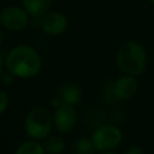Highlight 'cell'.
Masks as SVG:
<instances>
[{
    "label": "cell",
    "mask_w": 154,
    "mask_h": 154,
    "mask_svg": "<svg viewBox=\"0 0 154 154\" xmlns=\"http://www.w3.org/2000/svg\"><path fill=\"white\" fill-rule=\"evenodd\" d=\"M5 69L17 78L29 79L37 76L42 69L40 53L29 45H18L8 51L5 57Z\"/></svg>",
    "instance_id": "1"
},
{
    "label": "cell",
    "mask_w": 154,
    "mask_h": 154,
    "mask_svg": "<svg viewBox=\"0 0 154 154\" xmlns=\"http://www.w3.org/2000/svg\"><path fill=\"white\" fill-rule=\"evenodd\" d=\"M150 2H152V4H153V5H154V0H150Z\"/></svg>",
    "instance_id": "21"
},
{
    "label": "cell",
    "mask_w": 154,
    "mask_h": 154,
    "mask_svg": "<svg viewBox=\"0 0 154 154\" xmlns=\"http://www.w3.org/2000/svg\"><path fill=\"white\" fill-rule=\"evenodd\" d=\"M100 154H118V153H116L113 150H106V152H100Z\"/></svg>",
    "instance_id": "19"
},
{
    "label": "cell",
    "mask_w": 154,
    "mask_h": 154,
    "mask_svg": "<svg viewBox=\"0 0 154 154\" xmlns=\"http://www.w3.org/2000/svg\"><path fill=\"white\" fill-rule=\"evenodd\" d=\"M53 128V114L45 107L37 106L31 108L24 118V131L31 140H45L51 135Z\"/></svg>",
    "instance_id": "3"
},
{
    "label": "cell",
    "mask_w": 154,
    "mask_h": 154,
    "mask_svg": "<svg viewBox=\"0 0 154 154\" xmlns=\"http://www.w3.org/2000/svg\"><path fill=\"white\" fill-rule=\"evenodd\" d=\"M52 0H22V6L34 18H41L51 8Z\"/></svg>",
    "instance_id": "10"
},
{
    "label": "cell",
    "mask_w": 154,
    "mask_h": 154,
    "mask_svg": "<svg viewBox=\"0 0 154 154\" xmlns=\"http://www.w3.org/2000/svg\"><path fill=\"white\" fill-rule=\"evenodd\" d=\"M147 52L142 43L130 40L124 42L117 51L116 63L124 75L138 76L147 67Z\"/></svg>",
    "instance_id": "2"
},
{
    "label": "cell",
    "mask_w": 154,
    "mask_h": 154,
    "mask_svg": "<svg viewBox=\"0 0 154 154\" xmlns=\"http://www.w3.org/2000/svg\"><path fill=\"white\" fill-rule=\"evenodd\" d=\"M43 149L46 154H61L66 147V142L63 136L59 135H48L43 140Z\"/></svg>",
    "instance_id": "11"
},
{
    "label": "cell",
    "mask_w": 154,
    "mask_h": 154,
    "mask_svg": "<svg viewBox=\"0 0 154 154\" xmlns=\"http://www.w3.org/2000/svg\"><path fill=\"white\" fill-rule=\"evenodd\" d=\"M16 78H17V77H16L10 70L4 69V71H2V73H1V76H0V82H1V84H4V85H11V84L14 82Z\"/></svg>",
    "instance_id": "14"
},
{
    "label": "cell",
    "mask_w": 154,
    "mask_h": 154,
    "mask_svg": "<svg viewBox=\"0 0 154 154\" xmlns=\"http://www.w3.org/2000/svg\"><path fill=\"white\" fill-rule=\"evenodd\" d=\"M14 154H46V152L43 149L42 143H40L36 140L30 138L28 141L22 142L17 147Z\"/></svg>",
    "instance_id": "12"
},
{
    "label": "cell",
    "mask_w": 154,
    "mask_h": 154,
    "mask_svg": "<svg viewBox=\"0 0 154 154\" xmlns=\"http://www.w3.org/2000/svg\"><path fill=\"white\" fill-rule=\"evenodd\" d=\"M63 103V100L58 96V95H55V96H53L51 100H49V105L53 107V108H55V107H58V106H60Z\"/></svg>",
    "instance_id": "17"
},
{
    "label": "cell",
    "mask_w": 154,
    "mask_h": 154,
    "mask_svg": "<svg viewBox=\"0 0 154 154\" xmlns=\"http://www.w3.org/2000/svg\"><path fill=\"white\" fill-rule=\"evenodd\" d=\"M113 94L117 101H128L135 96L138 90V82L135 76L123 75L112 82Z\"/></svg>",
    "instance_id": "8"
},
{
    "label": "cell",
    "mask_w": 154,
    "mask_h": 154,
    "mask_svg": "<svg viewBox=\"0 0 154 154\" xmlns=\"http://www.w3.org/2000/svg\"><path fill=\"white\" fill-rule=\"evenodd\" d=\"M64 103H69V105H77L81 100H82V90L81 88L75 84V83H65L63 84L57 94Z\"/></svg>",
    "instance_id": "9"
},
{
    "label": "cell",
    "mask_w": 154,
    "mask_h": 154,
    "mask_svg": "<svg viewBox=\"0 0 154 154\" xmlns=\"http://www.w3.org/2000/svg\"><path fill=\"white\" fill-rule=\"evenodd\" d=\"M8 103H10V100H8L7 93H6L5 90L0 89V116L7 109Z\"/></svg>",
    "instance_id": "15"
},
{
    "label": "cell",
    "mask_w": 154,
    "mask_h": 154,
    "mask_svg": "<svg viewBox=\"0 0 154 154\" xmlns=\"http://www.w3.org/2000/svg\"><path fill=\"white\" fill-rule=\"evenodd\" d=\"M75 154H94L96 152L90 137H81L73 144Z\"/></svg>",
    "instance_id": "13"
},
{
    "label": "cell",
    "mask_w": 154,
    "mask_h": 154,
    "mask_svg": "<svg viewBox=\"0 0 154 154\" xmlns=\"http://www.w3.org/2000/svg\"><path fill=\"white\" fill-rule=\"evenodd\" d=\"M124 154H144V152L138 146H131L124 152Z\"/></svg>",
    "instance_id": "16"
},
{
    "label": "cell",
    "mask_w": 154,
    "mask_h": 154,
    "mask_svg": "<svg viewBox=\"0 0 154 154\" xmlns=\"http://www.w3.org/2000/svg\"><path fill=\"white\" fill-rule=\"evenodd\" d=\"M77 123V112L72 105L61 103L60 106L54 108L53 112V124L54 129L59 134H69L71 132Z\"/></svg>",
    "instance_id": "6"
},
{
    "label": "cell",
    "mask_w": 154,
    "mask_h": 154,
    "mask_svg": "<svg viewBox=\"0 0 154 154\" xmlns=\"http://www.w3.org/2000/svg\"><path fill=\"white\" fill-rule=\"evenodd\" d=\"M30 14L23 6L10 5L0 11V25L8 31H20L28 26Z\"/></svg>",
    "instance_id": "5"
},
{
    "label": "cell",
    "mask_w": 154,
    "mask_h": 154,
    "mask_svg": "<svg viewBox=\"0 0 154 154\" xmlns=\"http://www.w3.org/2000/svg\"><path fill=\"white\" fill-rule=\"evenodd\" d=\"M67 18L60 11H48L41 17V29L45 34L58 36L67 29Z\"/></svg>",
    "instance_id": "7"
},
{
    "label": "cell",
    "mask_w": 154,
    "mask_h": 154,
    "mask_svg": "<svg viewBox=\"0 0 154 154\" xmlns=\"http://www.w3.org/2000/svg\"><path fill=\"white\" fill-rule=\"evenodd\" d=\"M90 138L96 152L113 150L122 143L123 131L117 125L102 124L94 129Z\"/></svg>",
    "instance_id": "4"
},
{
    "label": "cell",
    "mask_w": 154,
    "mask_h": 154,
    "mask_svg": "<svg viewBox=\"0 0 154 154\" xmlns=\"http://www.w3.org/2000/svg\"><path fill=\"white\" fill-rule=\"evenodd\" d=\"M4 69H5V59H4L2 55L0 54V76H1L2 71H4Z\"/></svg>",
    "instance_id": "18"
},
{
    "label": "cell",
    "mask_w": 154,
    "mask_h": 154,
    "mask_svg": "<svg viewBox=\"0 0 154 154\" xmlns=\"http://www.w3.org/2000/svg\"><path fill=\"white\" fill-rule=\"evenodd\" d=\"M2 40H4V34H2V30H1V25H0V45L2 43Z\"/></svg>",
    "instance_id": "20"
}]
</instances>
